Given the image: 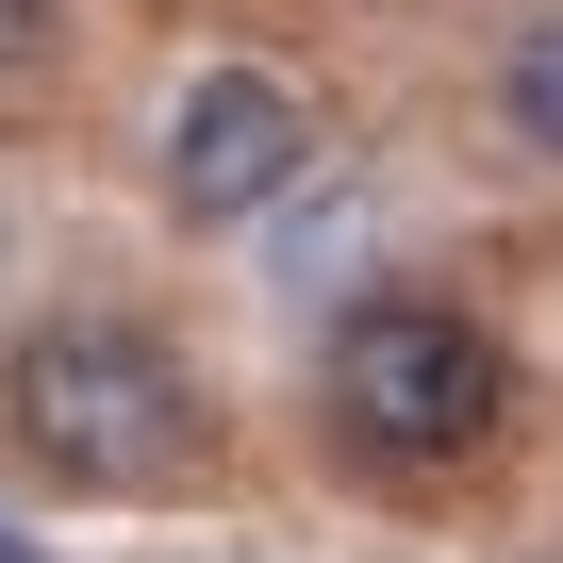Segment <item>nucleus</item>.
Masks as SVG:
<instances>
[{"label": "nucleus", "instance_id": "6", "mask_svg": "<svg viewBox=\"0 0 563 563\" xmlns=\"http://www.w3.org/2000/svg\"><path fill=\"white\" fill-rule=\"evenodd\" d=\"M0 563H51V547H18V514H0Z\"/></svg>", "mask_w": 563, "mask_h": 563}, {"label": "nucleus", "instance_id": "1", "mask_svg": "<svg viewBox=\"0 0 563 563\" xmlns=\"http://www.w3.org/2000/svg\"><path fill=\"white\" fill-rule=\"evenodd\" d=\"M0 448L51 464L67 497H166L199 464V382L133 316H51L0 349Z\"/></svg>", "mask_w": 563, "mask_h": 563}, {"label": "nucleus", "instance_id": "7", "mask_svg": "<svg viewBox=\"0 0 563 563\" xmlns=\"http://www.w3.org/2000/svg\"><path fill=\"white\" fill-rule=\"evenodd\" d=\"M0 282H18V216H0Z\"/></svg>", "mask_w": 563, "mask_h": 563}, {"label": "nucleus", "instance_id": "3", "mask_svg": "<svg viewBox=\"0 0 563 563\" xmlns=\"http://www.w3.org/2000/svg\"><path fill=\"white\" fill-rule=\"evenodd\" d=\"M299 183H316V100L282 84V67H199L166 100V216L249 232V216L299 199Z\"/></svg>", "mask_w": 563, "mask_h": 563}, {"label": "nucleus", "instance_id": "5", "mask_svg": "<svg viewBox=\"0 0 563 563\" xmlns=\"http://www.w3.org/2000/svg\"><path fill=\"white\" fill-rule=\"evenodd\" d=\"M51 51H67V0H0V84H34Z\"/></svg>", "mask_w": 563, "mask_h": 563}, {"label": "nucleus", "instance_id": "4", "mask_svg": "<svg viewBox=\"0 0 563 563\" xmlns=\"http://www.w3.org/2000/svg\"><path fill=\"white\" fill-rule=\"evenodd\" d=\"M497 133H514L530 166H563V18H530V34L497 51Z\"/></svg>", "mask_w": 563, "mask_h": 563}, {"label": "nucleus", "instance_id": "2", "mask_svg": "<svg viewBox=\"0 0 563 563\" xmlns=\"http://www.w3.org/2000/svg\"><path fill=\"white\" fill-rule=\"evenodd\" d=\"M332 415H349V448H382V464H464V448H497L514 365H497V332L448 316V299H365V316L332 332Z\"/></svg>", "mask_w": 563, "mask_h": 563}]
</instances>
